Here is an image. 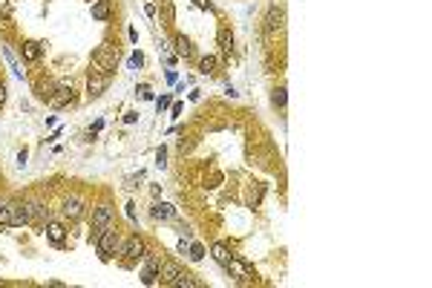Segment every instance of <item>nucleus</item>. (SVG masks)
<instances>
[{
	"label": "nucleus",
	"instance_id": "6",
	"mask_svg": "<svg viewBox=\"0 0 432 288\" xmlns=\"http://www.w3.org/2000/svg\"><path fill=\"white\" fill-rule=\"evenodd\" d=\"M110 222H112V208L110 205H98L92 210V228H110Z\"/></svg>",
	"mask_w": 432,
	"mask_h": 288
},
{
	"label": "nucleus",
	"instance_id": "10",
	"mask_svg": "<svg viewBox=\"0 0 432 288\" xmlns=\"http://www.w3.org/2000/svg\"><path fill=\"white\" fill-rule=\"evenodd\" d=\"M41 52H44V43H37V41H23L21 43V58L23 61H37Z\"/></svg>",
	"mask_w": 432,
	"mask_h": 288
},
{
	"label": "nucleus",
	"instance_id": "13",
	"mask_svg": "<svg viewBox=\"0 0 432 288\" xmlns=\"http://www.w3.org/2000/svg\"><path fill=\"white\" fill-rule=\"evenodd\" d=\"M173 43H176V55H182V58H193V43L187 41L184 35H176V38H173Z\"/></svg>",
	"mask_w": 432,
	"mask_h": 288
},
{
	"label": "nucleus",
	"instance_id": "26",
	"mask_svg": "<svg viewBox=\"0 0 432 288\" xmlns=\"http://www.w3.org/2000/svg\"><path fill=\"white\" fill-rule=\"evenodd\" d=\"M139 93H141V98H153V93H150V86H144V84L139 86Z\"/></svg>",
	"mask_w": 432,
	"mask_h": 288
},
{
	"label": "nucleus",
	"instance_id": "9",
	"mask_svg": "<svg viewBox=\"0 0 432 288\" xmlns=\"http://www.w3.org/2000/svg\"><path fill=\"white\" fill-rule=\"evenodd\" d=\"M89 12H92V21H110L112 6H110V0H92Z\"/></svg>",
	"mask_w": 432,
	"mask_h": 288
},
{
	"label": "nucleus",
	"instance_id": "23",
	"mask_svg": "<svg viewBox=\"0 0 432 288\" xmlns=\"http://www.w3.org/2000/svg\"><path fill=\"white\" fill-rule=\"evenodd\" d=\"M274 104H277V107H286V86H279L277 93H274Z\"/></svg>",
	"mask_w": 432,
	"mask_h": 288
},
{
	"label": "nucleus",
	"instance_id": "7",
	"mask_svg": "<svg viewBox=\"0 0 432 288\" xmlns=\"http://www.w3.org/2000/svg\"><path fill=\"white\" fill-rule=\"evenodd\" d=\"M107 84H110V75H104V72H98V75H89V84H87V89H89V95L92 98H98V95L107 89Z\"/></svg>",
	"mask_w": 432,
	"mask_h": 288
},
{
	"label": "nucleus",
	"instance_id": "8",
	"mask_svg": "<svg viewBox=\"0 0 432 288\" xmlns=\"http://www.w3.org/2000/svg\"><path fill=\"white\" fill-rule=\"evenodd\" d=\"M61 213L66 216V219H78L81 213H84V199H78V196H69V199L64 202V210Z\"/></svg>",
	"mask_w": 432,
	"mask_h": 288
},
{
	"label": "nucleus",
	"instance_id": "20",
	"mask_svg": "<svg viewBox=\"0 0 432 288\" xmlns=\"http://www.w3.org/2000/svg\"><path fill=\"white\" fill-rule=\"evenodd\" d=\"M205 257V248L199 242H191V248H187V259H193V262H199V259Z\"/></svg>",
	"mask_w": 432,
	"mask_h": 288
},
{
	"label": "nucleus",
	"instance_id": "29",
	"mask_svg": "<svg viewBox=\"0 0 432 288\" xmlns=\"http://www.w3.org/2000/svg\"><path fill=\"white\" fill-rule=\"evenodd\" d=\"M193 3H196V6H199V9H213V6H211V3H208V0H193Z\"/></svg>",
	"mask_w": 432,
	"mask_h": 288
},
{
	"label": "nucleus",
	"instance_id": "19",
	"mask_svg": "<svg viewBox=\"0 0 432 288\" xmlns=\"http://www.w3.org/2000/svg\"><path fill=\"white\" fill-rule=\"evenodd\" d=\"M141 282H144V285H156V282H159V271L150 268V265H144V271H141Z\"/></svg>",
	"mask_w": 432,
	"mask_h": 288
},
{
	"label": "nucleus",
	"instance_id": "15",
	"mask_svg": "<svg viewBox=\"0 0 432 288\" xmlns=\"http://www.w3.org/2000/svg\"><path fill=\"white\" fill-rule=\"evenodd\" d=\"M64 233H66V230L61 228L58 222H46V237H49L55 245H61V242H64Z\"/></svg>",
	"mask_w": 432,
	"mask_h": 288
},
{
	"label": "nucleus",
	"instance_id": "22",
	"mask_svg": "<svg viewBox=\"0 0 432 288\" xmlns=\"http://www.w3.org/2000/svg\"><path fill=\"white\" fill-rule=\"evenodd\" d=\"M130 66H133V69H141V66H144V55H141V52H133V55H130Z\"/></svg>",
	"mask_w": 432,
	"mask_h": 288
},
{
	"label": "nucleus",
	"instance_id": "21",
	"mask_svg": "<svg viewBox=\"0 0 432 288\" xmlns=\"http://www.w3.org/2000/svg\"><path fill=\"white\" fill-rule=\"evenodd\" d=\"M161 23H164V26L173 23V3H170V0H164V6H161Z\"/></svg>",
	"mask_w": 432,
	"mask_h": 288
},
{
	"label": "nucleus",
	"instance_id": "2",
	"mask_svg": "<svg viewBox=\"0 0 432 288\" xmlns=\"http://www.w3.org/2000/svg\"><path fill=\"white\" fill-rule=\"evenodd\" d=\"M92 64H96L104 75H112V69H116V52H112L110 46H98V49L92 52Z\"/></svg>",
	"mask_w": 432,
	"mask_h": 288
},
{
	"label": "nucleus",
	"instance_id": "27",
	"mask_svg": "<svg viewBox=\"0 0 432 288\" xmlns=\"http://www.w3.org/2000/svg\"><path fill=\"white\" fill-rule=\"evenodd\" d=\"M26 158H29V153H26V150H21V153H17V165H26Z\"/></svg>",
	"mask_w": 432,
	"mask_h": 288
},
{
	"label": "nucleus",
	"instance_id": "24",
	"mask_svg": "<svg viewBox=\"0 0 432 288\" xmlns=\"http://www.w3.org/2000/svg\"><path fill=\"white\" fill-rule=\"evenodd\" d=\"M156 165H159V167L167 165V150H164V147H159V150H156Z\"/></svg>",
	"mask_w": 432,
	"mask_h": 288
},
{
	"label": "nucleus",
	"instance_id": "28",
	"mask_svg": "<svg viewBox=\"0 0 432 288\" xmlns=\"http://www.w3.org/2000/svg\"><path fill=\"white\" fill-rule=\"evenodd\" d=\"M6 104V84H0V107Z\"/></svg>",
	"mask_w": 432,
	"mask_h": 288
},
{
	"label": "nucleus",
	"instance_id": "25",
	"mask_svg": "<svg viewBox=\"0 0 432 288\" xmlns=\"http://www.w3.org/2000/svg\"><path fill=\"white\" fill-rule=\"evenodd\" d=\"M164 107H170V98H167V95H161V98L156 101V110H159V113H161Z\"/></svg>",
	"mask_w": 432,
	"mask_h": 288
},
{
	"label": "nucleus",
	"instance_id": "4",
	"mask_svg": "<svg viewBox=\"0 0 432 288\" xmlns=\"http://www.w3.org/2000/svg\"><path fill=\"white\" fill-rule=\"evenodd\" d=\"M9 210H12V225H15V228H21V225H29V222H32L29 202H9Z\"/></svg>",
	"mask_w": 432,
	"mask_h": 288
},
{
	"label": "nucleus",
	"instance_id": "18",
	"mask_svg": "<svg viewBox=\"0 0 432 288\" xmlns=\"http://www.w3.org/2000/svg\"><path fill=\"white\" fill-rule=\"evenodd\" d=\"M173 285H176V288H193V285H199V280H193L191 274L179 271V277H176V280H173Z\"/></svg>",
	"mask_w": 432,
	"mask_h": 288
},
{
	"label": "nucleus",
	"instance_id": "11",
	"mask_svg": "<svg viewBox=\"0 0 432 288\" xmlns=\"http://www.w3.org/2000/svg\"><path fill=\"white\" fill-rule=\"evenodd\" d=\"M211 254H213V259H216V262H219L222 268H228V262L234 259V254L228 251V245H222V242H213Z\"/></svg>",
	"mask_w": 432,
	"mask_h": 288
},
{
	"label": "nucleus",
	"instance_id": "1",
	"mask_svg": "<svg viewBox=\"0 0 432 288\" xmlns=\"http://www.w3.org/2000/svg\"><path fill=\"white\" fill-rule=\"evenodd\" d=\"M96 248H98V257L101 259H110L112 254L121 251V237H118L116 228H104L101 237L96 239Z\"/></svg>",
	"mask_w": 432,
	"mask_h": 288
},
{
	"label": "nucleus",
	"instance_id": "17",
	"mask_svg": "<svg viewBox=\"0 0 432 288\" xmlns=\"http://www.w3.org/2000/svg\"><path fill=\"white\" fill-rule=\"evenodd\" d=\"M216 64H219V61L213 55H205L199 61V72H202V75H213V72H216Z\"/></svg>",
	"mask_w": 432,
	"mask_h": 288
},
{
	"label": "nucleus",
	"instance_id": "14",
	"mask_svg": "<svg viewBox=\"0 0 432 288\" xmlns=\"http://www.w3.org/2000/svg\"><path fill=\"white\" fill-rule=\"evenodd\" d=\"M150 213H153L156 219H173V216H176V210L170 208L167 202H156V205H153V210H150Z\"/></svg>",
	"mask_w": 432,
	"mask_h": 288
},
{
	"label": "nucleus",
	"instance_id": "3",
	"mask_svg": "<svg viewBox=\"0 0 432 288\" xmlns=\"http://www.w3.org/2000/svg\"><path fill=\"white\" fill-rule=\"evenodd\" d=\"M121 254L127 257V265H133L136 259L144 257V242H141V237H127L124 242H121Z\"/></svg>",
	"mask_w": 432,
	"mask_h": 288
},
{
	"label": "nucleus",
	"instance_id": "30",
	"mask_svg": "<svg viewBox=\"0 0 432 288\" xmlns=\"http://www.w3.org/2000/svg\"><path fill=\"white\" fill-rule=\"evenodd\" d=\"M89 3H92V0H89Z\"/></svg>",
	"mask_w": 432,
	"mask_h": 288
},
{
	"label": "nucleus",
	"instance_id": "12",
	"mask_svg": "<svg viewBox=\"0 0 432 288\" xmlns=\"http://www.w3.org/2000/svg\"><path fill=\"white\" fill-rule=\"evenodd\" d=\"M283 26H286L283 9H271V12H268V32H283Z\"/></svg>",
	"mask_w": 432,
	"mask_h": 288
},
{
	"label": "nucleus",
	"instance_id": "16",
	"mask_svg": "<svg viewBox=\"0 0 432 288\" xmlns=\"http://www.w3.org/2000/svg\"><path fill=\"white\" fill-rule=\"evenodd\" d=\"M216 41H219V49H222V52H231V49H234V35H231V29H219Z\"/></svg>",
	"mask_w": 432,
	"mask_h": 288
},
{
	"label": "nucleus",
	"instance_id": "5",
	"mask_svg": "<svg viewBox=\"0 0 432 288\" xmlns=\"http://www.w3.org/2000/svg\"><path fill=\"white\" fill-rule=\"evenodd\" d=\"M179 262H173V259H167V262H159V280L164 282V285H173V280L179 277Z\"/></svg>",
	"mask_w": 432,
	"mask_h": 288
}]
</instances>
